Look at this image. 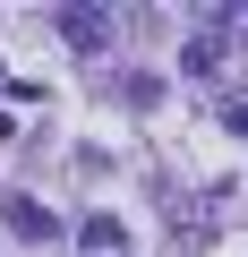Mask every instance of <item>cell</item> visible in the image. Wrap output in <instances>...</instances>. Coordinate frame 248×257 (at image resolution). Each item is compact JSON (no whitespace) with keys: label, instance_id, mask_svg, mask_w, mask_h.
I'll list each match as a JSON object with an SVG mask.
<instances>
[{"label":"cell","instance_id":"cell-1","mask_svg":"<svg viewBox=\"0 0 248 257\" xmlns=\"http://www.w3.org/2000/svg\"><path fill=\"white\" fill-rule=\"evenodd\" d=\"M222 206H231V189H163L171 248H180V257H205V248L222 240Z\"/></svg>","mask_w":248,"mask_h":257},{"label":"cell","instance_id":"cell-2","mask_svg":"<svg viewBox=\"0 0 248 257\" xmlns=\"http://www.w3.org/2000/svg\"><path fill=\"white\" fill-rule=\"evenodd\" d=\"M0 223H9L26 248H52V240H60V214H52L43 197H26V189H9V197H0Z\"/></svg>","mask_w":248,"mask_h":257},{"label":"cell","instance_id":"cell-3","mask_svg":"<svg viewBox=\"0 0 248 257\" xmlns=\"http://www.w3.org/2000/svg\"><path fill=\"white\" fill-rule=\"evenodd\" d=\"M52 26L69 35V52H111V26H120V18H111V9H60Z\"/></svg>","mask_w":248,"mask_h":257},{"label":"cell","instance_id":"cell-4","mask_svg":"<svg viewBox=\"0 0 248 257\" xmlns=\"http://www.w3.org/2000/svg\"><path fill=\"white\" fill-rule=\"evenodd\" d=\"M222 52H231V35L205 18V35H188V43H180V77H214V69H222Z\"/></svg>","mask_w":248,"mask_h":257},{"label":"cell","instance_id":"cell-5","mask_svg":"<svg viewBox=\"0 0 248 257\" xmlns=\"http://www.w3.org/2000/svg\"><path fill=\"white\" fill-rule=\"evenodd\" d=\"M77 257H129V231H120L111 214H86L77 223Z\"/></svg>","mask_w":248,"mask_h":257},{"label":"cell","instance_id":"cell-6","mask_svg":"<svg viewBox=\"0 0 248 257\" xmlns=\"http://www.w3.org/2000/svg\"><path fill=\"white\" fill-rule=\"evenodd\" d=\"M222 128H231V138H248V86H231V94H222Z\"/></svg>","mask_w":248,"mask_h":257},{"label":"cell","instance_id":"cell-7","mask_svg":"<svg viewBox=\"0 0 248 257\" xmlns=\"http://www.w3.org/2000/svg\"><path fill=\"white\" fill-rule=\"evenodd\" d=\"M214 26H231V35H248V9H205Z\"/></svg>","mask_w":248,"mask_h":257}]
</instances>
